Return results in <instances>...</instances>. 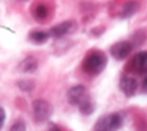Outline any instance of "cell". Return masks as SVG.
Instances as JSON below:
<instances>
[{"instance_id": "obj_1", "label": "cell", "mask_w": 147, "mask_h": 131, "mask_svg": "<svg viewBox=\"0 0 147 131\" xmlns=\"http://www.w3.org/2000/svg\"><path fill=\"white\" fill-rule=\"evenodd\" d=\"M106 66H107V58L100 51H94L88 54L83 61V70L88 75H98L104 70Z\"/></svg>"}, {"instance_id": "obj_2", "label": "cell", "mask_w": 147, "mask_h": 131, "mask_svg": "<svg viewBox=\"0 0 147 131\" xmlns=\"http://www.w3.org/2000/svg\"><path fill=\"white\" fill-rule=\"evenodd\" d=\"M122 116L119 113H110V115H106L100 118L94 125V131H117L120 127H122Z\"/></svg>"}, {"instance_id": "obj_3", "label": "cell", "mask_w": 147, "mask_h": 131, "mask_svg": "<svg viewBox=\"0 0 147 131\" xmlns=\"http://www.w3.org/2000/svg\"><path fill=\"white\" fill-rule=\"evenodd\" d=\"M67 98L71 104H74V106H77V107H80V106H83V104L92 101L89 94H88V90H86L83 85L71 86L67 92Z\"/></svg>"}, {"instance_id": "obj_4", "label": "cell", "mask_w": 147, "mask_h": 131, "mask_svg": "<svg viewBox=\"0 0 147 131\" xmlns=\"http://www.w3.org/2000/svg\"><path fill=\"white\" fill-rule=\"evenodd\" d=\"M52 115V106L46 100H34L33 101V116L36 122H45Z\"/></svg>"}, {"instance_id": "obj_5", "label": "cell", "mask_w": 147, "mask_h": 131, "mask_svg": "<svg viewBox=\"0 0 147 131\" xmlns=\"http://www.w3.org/2000/svg\"><path fill=\"white\" fill-rule=\"evenodd\" d=\"M74 30H76V22L74 21H64V22H59V24L55 25V27L51 29L49 36L59 39V37L68 36V34L73 33Z\"/></svg>"}, {"instance_id": "obj_6", "label": "cell", "mask_w": 147, "mask_h": 131, "mask_svg": "<svg viewBox=\"0 0 147 131\" xmlns=\"http://www.w3.org/2000/svg\"><path fill=\"white\" fill-rule=\"evenodd\" d=\"M131 51H132V43L126 42V40H122V42H117L111 46V55H113L116 60L122 61V60L129 57Z\"/></svg>"}, {"instance_id": "obj_7", "label": "cell", "mask_w": 147, "mask_h": 131, "mask_svg": "<svg viewBox=\"0 0 147 131\" xmlns=\"http://www.w3.org/2000/svg\"><path fill=\"white\" fill-rule=\"evenodd\" d=\"M131 69L135 73H147V52H140L134 57Z\"/></svg>"}, {"instance_id": "obj_8", "label": "cell", "mask_w": 147, "mask_h": 131, "mask_svg": "<svg viewBox=\"0 0 147 131\" xmlns=\"http://www.w3.org/2000/svg\"><path fill=\"white\" fill-rule=\"evenodd\" d=\"M137 88H138V83L131 76H125L123 79L120 81V90L123 91V94L126 97H132L137 91Z\"/></svg>"}, {"instance_id": "obj_9", "label": "cell", "mask_w": 147, "mask_h": 131, "mask_svg": "<svg viewBox=\"0 0 147 131\" xmlns=\"http://www.w3.org/2000/svg\"><path fill=\"white\" fill-rule=\"evenodd\" d=\"M39 67V63L34 57H25L18 64V70L22 73H34Z\"/></svg>"}, {"instance_id": "obj_10", "label": "cell", "mask_w": 147, "mask_h": 131, "mask_svg": "<svg viewBox=\"0 0 147 131\" xmlns=\"http://www.w3.org/2000/svg\"><path fill=\"white\" fill-rule=\"evenodd\" d=\"M138 7H140V5H138L137 0H129L122 9V18H131L132 15H135Z\"/></svg>"}, {"instance_id": "obj_11", "label": "cell", "mask_w": 147, "mask_h": 131, "mask_svg": "<svg viewBox=\"0 0 147 131\" xmlns=\"http://www.w3.org/2000/svg\"><path fill=\"white\" fill-rule=\"evenodd\" d=\"M33 15H34V18H36L37 21H45L48 16H49V9H48V6L46 5H37L36 7H34V11H33Z\"/></svg>"}, {"instance_id": "obj_12", "label": "cell", "mask_w": 147, "mask_h": 131, "mask_svg": "<svg viewBox=\"0 0 147 131\" xmlns=\"http://www.w3.org/2000/svg\"><path fill=\"white\" fill-rule=\"evenodd\" d=\"M49 39V33L46 31H33L30 33V40L34 42V43H45L46 40Z\"/></svg>"}, {"instance_id": "obj_13", "label": "cell", "mask_w": 147, "mask_h": 131, "mask_svg": "<svg viewBox=\"0 0 147 131\" xmlns=\"http://www.w3.org/2000/svg\"><path fill=\"white\" fill-rule=\"evenodd\" d=\"M16 85H18V88H20V90L27 91V92H30V91L34 90V82H31V81H20Z\"/></svg>"}, {"instance_id": "obj_14", "label": "cell", "mask_w": 147, "mask_h": 131, "mask_svg": "<svg viewBox=\"0 0 147 131\" xmlns=\"http://www.w3.org/2000/svg\"><path fill=\"white\" fill-rule=\"evenodd\" d=\"M79 110L83 113V115H91V113L94 112V103H92V101H89V103L83 104V106H80V107H79Z\"/></svg>"}, {"instance_id": "obj_15", "label": "cell", "mask_w": 147, "mask_h": 131, "mask_svg": "<svg viewBox=\"0 0 147 131\" xmlns=\"http://www.w3.org/2000/svg\"><path fill=\"white\" fill-rule=\"evenodd\" d=\"M9 131H25V124H24L22 121H16L15 124L11 127Z\"/></svg>"}, {"instance_id": "obj_16", "label": "cell", "mask_w": 147, "mask_h": 131, "mask_svg": "<svg viewBox=\"0 0 147 131\" xmlns=\"http://www.w3.org/2000/svg\"><path fill=\"white\" fill-rule=\"evenodd\" d=\"M5 118H6V115H5V110L0 107V128L3 127V124H5Z\"/></svg>"}, {"instance_id": "obj_17", "label": "cell", "mask_w": 147, "mask_h": 131, "mask_svg": "<svg viewBox=\"0 0 147 131\" xmlns=\"http://www.w3.org/2000/svg\"><path fill=\"white\" fill-rule=\"evenodd\" d=\"M49 131H63V130H61V128H59L58 125H52V127H51V128H49Z\"/></svg>"}, {"instance_id": "obj_18", "label": "cell", "mask_w": 147, "mask_h": 131, "mask_svg": "<svg viewBox=\"0 0 147 131\" xmlns=\"http://www.w3.org/2000/svg\"><path fill=\"white\" fill-rule=\"evenodd\" d=\"M144 83H146V86H147V77H146V81H144Z\"/></svg>"}, {"instance_id": "obj_19", "label": "cell", "mask_w": 147, "mask_h": 131, "mask_svg": "<svg viewBox=\"0 0 147 131\" xmlns=\"http://www.w3.org/2000/svg\"><path fill=\"white\" fill-rule=\"evenodd\" d=\"M21 2H25V0H21Z\"/></svg>"}]
</instances>
